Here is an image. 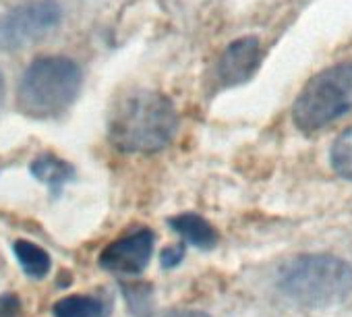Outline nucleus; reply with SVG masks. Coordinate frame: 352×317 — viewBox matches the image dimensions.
I'll return each instance as SVG.
<instances>
[{
  "label": "nucleus",
  "mask_w": 352,
  "mask_h": 317,
  "mask_svg": "<svg viewBox=\"0 0 352 317\" xmlns=\"http://www.w3.org/2000/svg\"><path fill=\"white\" fill-rule=\"evenodd\" d=\"M179 124V112L166 94L135 87L116 98L108 114V137L120 151L155 153L172 143Z\"/></svg>",
  "instance_id": "obj_1"
},
{
  "label": "nucleus",
  "mask_w": 352,
  "mask_h": 317,
  "mask_svg": "<svg viewBox=\"0 0 352 317\" xmlns=\"http://www.w3.org/2000/svg\"><path fill=\"white\" fill-rule=\"evenodd\" d=\"M83 87L81 67L67 56H40L21 75L17 110L34 120H54L71 110Z\"/></svg>",
  "instance_id": "obj_2"
},
{
  "label": "nucleus",
  "mask_w": 352,
  "mask_h": 317,
  "mask_svg": "<svg viewBox=\"0 0 352 317\" xmlns=\"http://www.w3.org/2000/svg\"><path fill=\"white\" fill-rule=\"evenodd\" d=\"M278 288L302 307H331L352 294V265L331 253H302L280 267Z\"/></svg>",
  "instance_id": "obj_3"
},
{
  "label": "nucleus",
  "mask_w": 352,
  "mask_h": 317,
  "mask_svg": "<svg viewBox=\"0 0 352 317\" xmlns=\"http://www.w3.org/2000/svg\"><path fill=\"white\" fill-rule=\"evenodd\" d=\"M352 112V61L336 63L313 75L292 106L298 131L313 135Z\"/></svg>",
  "instance_id": "obj_4"
},
{
  "label": "nucleus",
  "mask_w": 352,
  "mask_h": 317,
  "mask_svg": "<svg viewBox=\"0 0 352 317\" xmlns=\"http://www.w3.org/2000/svg\"><path fill=\"white\" fill-rule=\"evenodd\" d=\"M63 21L56 0H30L0 15V50L15 52L42 40Z\"/></svg>",
  "instance_id": "obj_5"
},
{
  "label": "nucleus",
  "mask_w": 352,
  "mask_h": 317,
  "mask_svg": "<svg viewBox=\"0 0 352 317\" xmlns=\"http://www.w3.org/2000/svg\"><path fill=\"white\" fill-rule=\"evenodd\" d=\"M151 253H153V232L149 228H137L106 245V249L98 257V263L102 270L110 274L137 276L147 267Z\"/></svg>",
  "instance_id": "obj_6"
},
{
  "label": "nucleus",
  "mask_w": 352,
  "mask_h": 317,
  "mask_svg": "<svg viewBox=\"0 0 352 317\" xmlns=\"http://www.w3.org/2000/svg\"><path fill=\"white\" fill-rule=\"evenodd\" d=\"M263 61V48L259 38L245 36L226 46L218 61L216 69V81L224 87H236L253 79V75L259 71Z\"/></svg>",
  "instance_id": "obj_7"
},
{
  "label": "nucleus",
  "mask_w": 352,
  "mask_h": 317,
  "mask_svg": "<svg viewBox=\"0 0 352 317\" xmlns=\"http://www.w3.org/2000/svg\"><path fill=\"white\" fill-rule=\"evenodd\" d=\"M170 228L181 234L187 243L199 247V249H214L218 245V230L199 214L193 212H185L179 216H172L168 220Z\"/></svg>",
  "instance_id": "obj_8"
},
{
  "label": "nucleus",
  "mask_w": 352,
  "mask_h": 317,
  "mask_svg": "<svg viewBox=\"0 0 352 317\" xmlns=\"http://www.w3.org/2000/svg\"><path fill=\"white\" fill-rule=\"evenodd\" d=\"M30 171H32V175L40 183H44L50 189V193L54 197H58L63 193L65 185L69 181H73V177H75V168L67 160L58 157L56 153H42V155H38L36 160L32 162Z\"/></svg>",
  "instance_id": "obj_9"
},
{
  "label": "nucleus",
  "mask_w": 352,
  "mask_h": 317,
  "mask_svg": "<svg viewBox=\"0 0 352 317\" xmlns=\"http://www.w3.org/2000/svg\"><path fill=\"white\" fill-rule=\"evenodd\" d=\"M54 317H108L110 307L100 296L91 294H71L54 303Z\"/></svg>",
  "instance_id": "obj_10"
},
{
  "label": "nucleus",
  "mask_w": 352,
  "mask_h": 317,
  "mask_svg": "<svg viewBox=\"0 0 352 317\" xmlns=\"http://www.w3.org/2000/svg\"><path fill=\"white\" fill-rule=\"evenodd\" d=\"M13 251H15V257H17L19 265L23 267V272L30 278L40 280V278L48 276V272L52 267V259H50V255L42 247H38L32 241L19 239V241L13 243Z\"/></svg>",
  "instance_id": "obj_11"
},
{
  "label": "nucleus",
  "mask_w": 352,
  "mask_h": 317,
  "mask_svg": "<svg viewBox=\"0 0 352 317\" xmlns=\"http://www.w3.org/2000/svg\"><path fill=\"white\" fill-rule=\"evenodd\" d=\"M329 164L340 179L352 183V127L333 139L329 149Z\"/></svg>",
  "instance_id": "obj_12"
},
{
  "label": "nucleus",
  "mask_w": 352,
  "mask_h": 317,
  "mask_svg": "<svg viewBox=\"0 0 352 317\" xmlns=\"http://www.w3.org/2000/svg\"><path fill=\"white\" fill-rule=\"evenodd\" d=\"M183 259H185V243L170 245V247H166V249L162 251V255H160L162 267H176Z\"/></svg>",
  "instance_id": "obj_13"
},
{
  "label": "nucleus",
  "mask_w": 352,
  "mask_h": 317,
  "mask_svg": "<svg viewBox=\"0 0 352 317\" xmlns=\"http://www.w3.org/2000/svg\"><path fill=\"white\" fill-rule=\"evenodd\" d=\"M19 315H21V300L13 292L0 296V317H19Z\"/></svg>",
  "instance_id": "obj_14"
},
{
  "label": "nucleus",
  "mask_w": 352,
  "mask_h": 317,
  "mask_svg": "<svg viewBox=\"0 0 352 317\" xmlns=\"http://www.w3.org/2000/svg\"><path fill=\"white\" fill-rule=\"evenodd\" d=\"M151 317H210L206 311H197V309H168L162 313H155Z\"/></svg>",
  "instance_id": "obj_15"
},
{
  "label": "nucleus",
  "mask_w": 352,
  "mask_h": 317,
  "mask_svg": "<svg viewBox=\"0 0 352 317\" xmlns=\"http://www.w3.org/2000/svg\"><path fill=\"white\" fill-rule=\"evenodd\" d=\"M3 102H5V75L0 71V108H3Z\"/></svg>",
  "instance_id": "obj_16"
}]
</instances>
